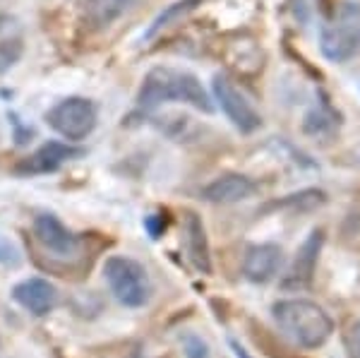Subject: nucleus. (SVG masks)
Returning a JSON list of instances; mask_svg holds the SVG:
<instances>
[{
	"label": "nucleus",
	"instance_id": "a211bd4d",
	"mask_svg": "<svg viewBox=\"0 0 360 358\" xmlns=\"http://www.w3.org/2000/svg\"><path fill=\"white\" fill-rule=\"evenodd\" d=\"M344 346H346V351H348V356H351V358H360V317L353 322L351 327H348Z\"/></svg>",
	"mask_w": 360,
	"mask_h": 358
},
{
	"label": "nucleus",
	"instance_id": "1a4fd4ad",
	"mask_svg": "<svg viewBox=\"0 0 360 358\" xmlns=\"http://www.w3.org/2000/svg\"><path fill=\"white\" fill-rule=\"evenodd\" d=\"M283 264V250L276 243H255L243 255V274L252 284H264L274 279Z\"/></svg>",
	"mask_w": 360,
	"mask_h": 358
},
{
	"label": "nucleus",
	"instance_id": "2eb2a0df",
	"mask_svg": "<svg viewBox=\"0 0 360 358\" xmlns=\"http://www.w3.org/2000/svg\"><path fill=\"white\" fill-rule=\"evenodd\" d=\"M22 51V41H20V27L13 17H0V56L10 53V58L20 56Z\"/></svg>",
	"mask_w": 360,
	"mask_h": 358
},
{
	"label": "nucleus",
	"instance_id": "6ab92c4d",
	"mask_svg": "<svg viewBox=\"0 0 360 358\" xmlns=\"http://www.w3.org/2000/svg\"><path fill=\"white\" fill-rule=\"evenodd\" d=\"M233 351H236V356H238V358H250V356L245 354V351H243V346H240V344H236V342H233Z\"/></svg>",
	"mask_w": 360,
	"mask_h": 358
},
{
	"label": "nucleus",
	"instance_id": "423d86ee",
	"mask_svg": "<svg viewBox=\"0 0 360 358\" xmlns=\"http://www.w3.org/2000/svg\"><path fill=\"white\" fill-rule=\"evenodd\" d=\"M212 91H214V96H217L219 106L224 108L226 118H229L243 135H250V132L259 130L262 118H259L257 108H255L252 101L238 89V84L233 79L226 77V75H217L212 82Z\"/></svg>",
	"mask_w": 360,
	"mask_h": 358
},
{
	"label": "nucleus",
	"instance_id": "39448f33",
	"mask_svg": "<svg viewBox=\"0 0 360 358\" xmlns=\"http://www.w3.org/2000/svg\"><path fill=\"white\" fill-rule=\"evenodd\" d=\"M46 123L65 140H84L96 128V106L82 96H70L46 113Z\"/></svg>",
	"mask_w": 360,
	"mask_h": 358
},
{
	"label": "nucleus",
	"instance_id": "9d476101",
	"mask_svg": "<svg viewBox=\"0 0 360 358\" xmlns=\"http://www.w3.org/2000/svg\"><path fill=\"white\" fill-rule=\"evenodd\" d=\"M34 236L53 255H72L77 248V238L72 236V231L53 215H39L34 219Z\"/></svg>",
	"mask_w": 360,
	"mask_h": 358
},
{
	"label": "nucleus",
	"instance_id": "0eeeda50",
	"mask_svg": "<svg viewBox=\"0 0 360 358\" xmlns=\"http://www.w3.org/2000/svg\"><path fill=\"white\" fill-rule=\"evenodd\" d=\"M324 245V234L322 231H312L305 238V243L300 245V250L295 252L291 267H288L286 276H283V288H305L312 284V276L317 269V260Z\"/></svg>",
	"mask_w": 360,
	"mask_h": 358
},
{
	"label": "nucleus",
	"instance_id": "20e7f679",
	"mask_svg": "<svg viewBox=\"0 0 360 358\" xmlns=\"http://www.w3.org/2000/svg\"><path fill=\"white\" fill-rule=\"evenodd\" d=\"M103 279L115 296V301L125 308H142L152 298V281L137 260L127 255H113L103 264Z\"/></svg>",
	"mask_w": 360,
	"mask_h": 358
},
{
	"label": "nucleus",
	"instance_id": "f03ea898",
	"mask_svg": "<svg viewBox=\"0 0 360 358\" xmlns=\"http://www.w3.org/2000/svg\"><path fill=\"white\" fill-rule=\"evenodd\" d=\"M271 315L283 337L300 349H319L334 332V320L327 310L305 298L278 301L271 308Z\"/></svg>",
	"mask_w": 360,
	"mask_h": 358
},
{
	"label": "nucleus",
	"instance_id": "dca6fc26",
	"mask_svg": "<svg viewBox=\"0 0 360 358\" xmlns=\"http://www.w3.org/2000/svg\"><path fill=\"white\" fill-rule=\"evenodd\" d=\"M197 3L200 0H178L176 5H171V8H166L164 13H161L159 17H156V22L152 25V29H149V37H154V34H159L161 27L171 25L173 20H178V17H183L185 13H193V10L197 8Z\"/></svg>",
	"mask_w": 360,
	"mask_h": 358
},
{
	"label": "nucleus",
	"instance_id": "f257e3e1",
	"mask_svg": "<svg viewBox=\"0 0 360 358\" xmlns=\"http://www.w3.org/2000/svg\"><path fill=\"white\" fill-rule=\"evenodd\" d=\"M137 101L139 108H144V111L159 108L161 103L168 101H178V103H188V106H193L202 113H212V96L205 89V84L195 75L176 70V68H164V65L147 72Z\"/></svg>",
	"mask_w": 360,
	"mask_h": 358
},
{
	"label": "nucleus",
	"instance_id": "f8f14e48",
	"mask_svg": "<svg viewBox=\"0 0 360 358\" xmlns=\"http://www.w3.org/2000/svg\"><path fill=\"white\" fill-rule=\"evenodd\" d=\"M185 243H188V255L193 267L200 269L202 274L212 272V250H209L207 231L202 226V219L195 212H188L185 222Z\"/></svg>",
	"mask_w": 360,
	"mask_h": 358
},
{
	"label": "nucleus",
	"instance_id": "9b49d317",
	"mask_svg": "<svg viewBox=\"0 0 360 358\" xmlns=\"http://www.w3.org/2000/svg\"><path fill=\"white\" fill-rule=\"evenodd\" d=\"M255 193L252 181L240 173H226V176L214 178L209 186L202 190V198L212 205H236V202L248 200Z\"/></svg>",
	"mask_w": 360,
	"mask_h": 358
},
{
	"label": "nucleus",
	"instance_id": "4468645a",
	"mask_svg": "<svg viewBox=\"0 0 360 358\" xmlns=\"http://www.w3.org/2000/svg\"><path fill=\"white\" fill-rule=\"evenodd\" d=\"M132 3L135 0H82V20L91 29H103L123 17Z\"/></svg>",
	"mask_w": 360,
	"mask_h": 358
},
{
	"label": "nucleus",
	"instance_id": "f3484780",
	"mask_svg": "<svg viewBox=\"0 0 360 358\" xmlns=\"http://www.w3.org/2000/svg\"><path fill=\"white\" fill-rule=\"evenodd\" d=\"M180 346H183L185 358H209V346L197 334H183Z\"/></svg>",
	"mask_w": 360,
	"mask_h": 358
},
{
	"label": "nucleus",
	"instance_id": "7ed1b4c3",
	"mask_svg": "<svg viewBox=\"0 0 360 358\" xmlns=\"http://www.w3.org/2000/svg\"><path fill=\"white\" fill-rule=\"evenodd\" d=\"M319 51L327 60L346 63L360 56V5L346 3L322 27Z\"/></svg>",
	"mask_w": 360,
	"mask_h": 358
},
{
	"label": "nucleus",
	"instance_id": "ddd939ff",
	"mask_svg": "<svg viewBox=\"0 0 360 358\" xmlns=\"http://www.w3.org/2000/svg\"><path fill=\"white\" fill-rule=\"evenodd\" d=\"M77 157V149L63 142H46L22 164V173H51L58 171L65 161Z\"/></svg>",
	"mask_w": 360,
	"mask_h": 358
},
{
	"label": "nucleus",
	"instance_id": "6e6552de",
	"mask_svg": "<svg viewBox=\"0 0 360 358\" xmlns=\"http://www.w3.org/2000/svg\"><path fill=\"white\" fill-rule=\"evenodd\" d=\"M13 298L17 305L32 315H49L58 305V288L49 279L41 276H29L13 286Z\"/></svg>",
	"mask_w": 360,
	"mask_h": 358
}]
</instances>
